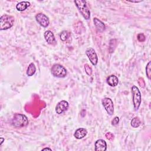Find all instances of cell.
I'll list each match as a JSON object with an SVG mask.
<instances>
[{
  "mask_svg": "<svg viewBox=\"0 0 151 151\" xmlns=\"http://www.w3.org/2000/svg\"><path fill=\"white\" fill-rule=\"evenodd\" d=\"M119 123V118L117 116H116L113 118V119L111 120V125L116 126Z\"/></svg>",
  "mask_w": 151,
  "mask_h": 151,
  "instance_id": "obj_23",
  "label": "cell"
},
{
  "mask_svg": "<svg viewBox=\"0 0 151 151\" xmlns=\"http://www.w3.org/2000/svg\"><path fill=\"white\" fill-rule=\"evenodd\" d=\"M106 138H107L108 140H113V139H114V136H113V134L111 133H110V132L107 133L106 134Z\"/></svg>",
  "mask_w": 151,
  "mask_h": 151,
  "instance_id": "obj_24",
  "label": "cell"
},
{
  "mask_svg": "<svg viewBox=\"0 0 151 151\" xmlns=\"http://www.w3.org/2000/svg\"><path fill=\"white\" fill-rule=\"evenodd\" d=\"M12 124L16 128H21L28 125V120L25 115L21 113H17L12 118Z\"/></svg>",
  "mask_w": 151,
  "mask_h": 151,
  "instance_id": "obj_1",
  "label": "cell"
},
{
  "mask_svg": "<svg viewBox=\"0 0 151 151\" xmlns=\"http://www.w3.org/2000/svg\"><path fill=\"white\" fill-rule=\"evenodd\" d=\"M101 102L107 113L110 116L113 115L114 113V104L111 99L108 97H105L102 100Z\"/></svg>",
  "mask_w": 151,
  "mask_h": 151,
  "instance_id": "obj_6",
  "label": "cell"
},
{
  "mask_svg": "<svg viewBox=\"0 0 151 151\" xmlns=\"http://www.w3.org/2000/svg\"><path fill=\"white\" fill-rule=\"evenodd\" d=\"M36 71V67L33 63H31L29 64L27 70V75L28 76H33Z\"/></svg>",
  "mask_w": 151,
  "mask_h": 151,
  "instance_id": "obj_16",
  "label": "cell"
},
{
  "mask_svg": "<svg viewBox=\"0 0 151 151\" xmlns=\"http://www.w3.org/2000/svg\"><path fill=\"white\" fill-rule=\"evenodd\" d=\"M70 36V32H68L67 31H63L60 34V38L61 41H66L68 38Z\"/></svg>",
  "mask_w": 151,
  "mask_h": 151,
  "instance_id": "obj_18",
  "label": "cell"
},
{
  "mask_svg": "<svg viewBox=\"0 0 151 151\" xmlns=\"http://www.w3.org/2000/svg\"><path fill=\"white\" fill-rule=\"evenodd\" d=\"M35 19L38 24H39L42 27H47L50 24L49 19L47 15L42 13L37 14L35 15Z\"/></svg>",
  "mask_w": 151,
  "mask_h": 151,
  "instance_id": "obj_8",
  "label": "cell"
},
{
  "mask_svg": "<svg viewBox=\"0 0 151 151\" xmlns=\"http://www.w3.org/2000/svg\"><path fill=\"white\" fill-rule=\"evenodd\" d=\"M30 6V2L28 1H21L18 3L16 5V9L18 11H24L28 6Z\"/></svg>",
  "mask_w": 151,
  "mask_h": 151,
  "instance_id": "obj_15",
  "label": "cell"
},
{
  "mask_svg": "<svg viewBox=\"0 0 151 151\" xmlns=\"http://www.w3.org/2000/svg\"><path fill=\"white\" fill-rule=\"evenodd\" d=\"M140 120L137 117H134L131 121V126L134 128H137L140 125Z\"/></svg>",
  "mask_w": 151,
  "mask_h": 151,
  "instance_id": "obj_17",
  "label": "cell"
},
{
  "mask_svg": "<svg viewBox=\"0 0 151 151\" xmlns=\"http://www.w3.org/2000/svg\"><path fill=\"white\" fill-rule=\"evenodd\" d=\"M14 17L7 14L2 15L0 18V29L5 30L11 28L14 24Z\"/></svg>",
  "mask_w": 151,
  "mask_h": 151,
  "instance_id": "obj_3",
  "label": "cell"
},
{
  "mask_svg": "<svg viewBox=\"0 0 151 151\" xmlns=\"http://www.w3.org/2000/svg\"><path fill=\"white\" fill-rule=\"evenodd\" d=\"M129 2H141V1H129Z\"/></svg>",
  "mask_w": 151,
  "mask_h": 151,
  "instance_id": "obj_27",
  "label": "cell"
},
{
  "mask_svg": "<svg viewBox=\"0 0 151 151\" xmlns=\"http://www.w3.org/2000/svg\"><path fill=\"white\" fill-rule=\"evenodd\" d=\"M51 72L53 76L58 78H64L67 76L65 68L58 64H55L52 66Z\"/></svg>",
  "mask_w": 151,
  "mask_h": 151,
  "instance_id": "obj_5",
  "label": "cell"
},
{
  "mask_svg": "<svg viewBox=\"0 0 151 151\" xmlns=\"http://www.w3.org/2000/svg\"><path fill=\"white\" fill-rule=\"evenodd\" d=\"M106 82L110 86L116 87L119 83V79L116 76L112 74V75L109 76L107 78Z\"/></svg>",
  "mask_w": 151,
  "mask_h": 151,
  "instance_id": "obj_14",
  "label": "cell"
},
{
  "mask_svg": "<svg viewBox=\"0 0 151 151\" xmlns=\"http://www.w3.org/2000/svg\"><path fill=\"white\" fill-rule=\"evenodd\" d=\"M69 107L68 101L65 100H61L59 101L55 107V111L58 114H61L65 111H66Z\"/></svg>",
  "mask_w": 151,
  "mask_h": 151,
  "instance_id": "obj_9",
  "label": "cell"
},
{
  "mask_svg": "<svg viewBox=\"0 0 151 151\" xmlns=\"http://www.w3.org/2000/svg\"><path fill=\"white\" fill-rule=\"evenodd\" d=\"M1 143H0V145H1L2 144V143H3V142H4V139L3 138V137H1Z\"/></svg>",
  "mask_w": 151,
  "mask_h": 151,
  "instance_id": "obj_26",
  "label": "cell"
},
{
  "mask_svg": "<svg viewBox=\"0 0 151 151\" xmlns=\"http://www.w3.org/2000/svg\"><path fill=\"white\" fill-rule=\"evenodd\" d=\"M137 81H138V84H139V86H140L141 87L143 88V87H145V81H144V80H143V78H141V77L139 78Z\"/></svg>",
  "mask_w": 151,
  "mask_h": 151,
  "instance_id": "obj_22",
  "label": "cell"
},
{
  "mask_svg": "<svg viewBox=\"0 0 151 151\" xmlns=\"http://www.w3.org/2000/svg\"><path fill=\"white\" fill-rule=\"evenodd\" d=\"M131 91L132 94L133 98V103L134 106V109L135 110H137L140 106L141 101H142V96L141 93L139 90V88L135 86H133L131 88Z\"/></svg>",
  "mask_w": 151,
  "mask_h": 151,
  "instance_id": "obj_4",
  "label": "cell"
},
{
  "mask_svg": "<svg viewBox=\"0 0 151 151\" xmlns=\"http://www.w3.org/2000/svg\"><path fill=\"white\" fill-rule=\"evenodd\" d=\"M74 3L83 18L86 20H88L90 18V11L86 4V1L83 0H77L74 1Z\"/></svg>",
  "mask_w": 151,
  "mask_h": 151,
  "instance_id": "obj_2",
  "label": "cell"
},
{
  "mask_svg": "<svg viewBox=\"0 0 151 151\" xmlns=\"http://www.w3.org/2000/svg\"><path fill=\"white\" fill-rule=\"evenodd\" d=\"M107 149V143L103 139H99L95 142V150L105 151Z\"/></svg>",
  "mask_w": 151,
  "mask_h": 151,
  "instance_id": "obj_11",
  "label": "cell"
},
{
  "mask_svg": "<svg viewBox=\"0 0 151 151\" xmlns=\"http://www.w3.org/2000/svg\"><path fill=\"white\" fill-rule=\"evenodd\" d=\"M84 70H85V71H86V74L88 76H91L92 74V72H93L92 68H91V67L88 64H86L84 65Z\"/></svg>",
  "mask_w": 151,
  "mask_h": 151,
  "instance_id": "obj_20",
  "label": "cell"
},
{
  "mask_svg": "<svg viewBox=\"0 0 151 151\" xmlns=\"http://www.w3.org/2000/svg\"><path fill=\"white\" fill-rule=\"evenodd\" d=\"M137 40L140 41V42H143L145 41L146 40V37L145 36V35L142 33L139 34L137 35Z\"/></svg>",
  "mask_w": 151,
  "mask_h": 151,
  "instance_id": "obj_21",
  "label": "cell"
},
{
  "mask_svg": "<svg viewBox=\"0 0 151 151\" xmlns=\"http://www.w3.org/2000/svg\"><path fill=\"white\" fill-rule=\"evenodd\" d=\"M44 36L45 41L48 44H50L52 45H54L56 44L57 41L55 40L54 35L51 31L47 30L45 31V32L44 33Z\"/></svg>",
  "mask_w": 151,
  "mask_h": 151,
  "instance_id": "obj_10",
  "label": "cell"
},
{
  "mask_svg": "<svg viewBox=\"0 0 151 151\" xmlns=\"http://www.w3.org/2000/svg\"><path fill=\"white\" fill-rule=\"evenodd\" d=\"M51 150V149L48 148V147H45V148H44V149H42V150Z\"/></svg>",
  "mask_w": 151,
  "mask_h": 151,
  "instance_id": "obj_25",
  "label": "cell"
},
{
  "mask_svg": "<svg viewBox=\"0 0 151 151\" xmlns=\"http://www.w3.org/2000/svg\"><path fill=\"white\" fill-rule=\"evenodd\" d=\"M93 22L97 30L99 32H102L105 30V28H106L105 24L101 21L99 19L97 18H94Z\"/></svg>",
  "mask_w": 151,
  "mask_h": 151,
  "instance_id": "obj_13",
  "label": "cell"
},
{
  "mask_svg": "<svg viewBox=\"0 0 151 151\" xmlns=\"http://www.w3.org/2000/svg\"><path fill=\"white\" fill-rule=\"evenodd\" d=\"M150 65H151V63L150 61H149V63H147V64L146 65V76L147 77V78L150 80Z\"/></svg>",
  "mask_w": 151,
  "mask_h": 151,
  "instance_id": "obj_19",
  "label": "cell"
},
{
  "mask_svg": "<svg viewBox=\"0 0 151 151\" xmlns=\"http://www.w3.org/2000/svg\"><path fill=\"white\" fill-rule=\"evenodd\" d=\"M87 134V130L85 128L80 127L77 129L74 133V136L77 139H81L84 137Z\"/></svg>",
  "mask_w": 151,
  "mask_h": 151,
  "instance_id": "obj_12",
  "label": "cell"
},
{
  "mask_svg": "<svg viewBox=\"0 0 151 151\" xmlns=\"http://www.w3.org/2000/svg\"><path fill=\"white\" fill-rule=\"evenodd\" d=\"M86 54L88 57L91 63L93 65H96L98 63V57L95 50L93 48H88L86 50Z\"/></svg>",
  "mask_w": 151,
  "mask_h": 151,
  "instance_id": "obj_7",
  "label": "cell"
}]
</instances>
